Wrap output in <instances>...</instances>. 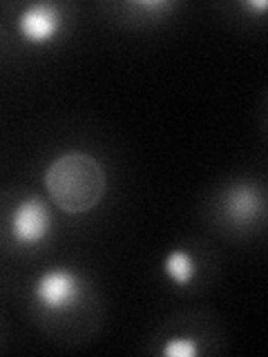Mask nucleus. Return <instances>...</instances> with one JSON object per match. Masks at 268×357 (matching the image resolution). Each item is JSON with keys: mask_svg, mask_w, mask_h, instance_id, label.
<instances>
[{"mask_svg": "<svg viewBox=\"0 0 268 357\" xmlns=\"http://www.w3.org/2000/svg\"><path fill=\"white\" fill-rule=\"evenodd\" d=\"M223 212L232 223H251L262 215V195L255 185H232L223 197Z\"/></svg>", "mask_w": 268, "mask_h": 357, "instance_id": "nucleus-5", "label": "nucleus"}, {"mask_svg": "<svg viewBox=\"0 0 268 357\" xmlns=\"http://www.w3.org/2000/svg\"><path fill=\"white\" fill-rule=\"evenodd\" d=\"M61 29L63 14L56 5H29L16 20L18 36L29 45H36V47L56 40Z\"/></svg>", "mask_w": 268, "mask_h": 357, "instance_id": "nucleus-4", "label": "nucleus"}, {"mask_svg": "<svg viewBox=\"0 0 268 357\" xmlns=\"http://www.w3.org/2000/svg\"><path fill=\"white\" fill-rule=\"evenodd\" d=\"M246 9H257V11H264L268 7L266 0H251V3H244Z\"/></svg>", "mask_w": 268, "mask_h": 357, "instance_id": "nucleus-8", "label": "nucleus"}, {"mask_svg": "<svg viewBox=\"0 0 268 357\" xmlns=\"http://www.w3.org/2000/svg\"><path fill=\"white\" fill-rule=\"evenodd\" d=\"M11 239L18 245H38L50 237L52 215L38 197H27L11 212L9 219Z\"/></svg>", "mask_w": 268, "mask_h": 357, "instance_id": "nucleus-3", "label": "nucleus"}, {"mask_svg": "<svg viewBox=\"0 0 268 357\" xmlns=\"http://www.w3.org/2000/svg\"><path fill=\"white\" fill-rule=\"evenodd\" d=\"M43 185L56 208L65 215L78 217L92 212L103 201L107 174L94 154L74 150L50 161Z\"/></svg>", "mask_w": 268, "mask_h": 357, "instance_id": "nucleus-1", "label": "nucleus"}, {"mask_svg": "<svg viewBox=\"0 0 268 357\" xmlns=\"http://www.w3.org/2000/svg\"><path fill=\"white\" fill-rule=\"evenodd\" d=\"M163 273L172 284L188 286L195 279V273H197L193 255L186 252L184 248L170 250L165 255V259H163Z\"/></svg>", "mask_w": 268, "mask_h": 357, "instance_id": "nucleus-6", "label": "nucleus"}, {"mask_svg": "<svg viewBox=\"0 0 268 357\" xmlns=\"http://www.w3.org/2000/svg\"><path fill=\"white\" fill-rule=\"evenodd\" d=\"M161 353L165 357H195L201 353V349L195 337H190V335H177V337H170L163 344Z\"/></svg>", "mask_w": 268, "mask_h": 357, "instance_id": "nucleus-7", "label": "nucleus"}, {"mask_svg": "<svg viewBox=\"0 0 268 357\" xmlns=\"http://www.w3.org/2000/svg\"><path fill=\"white\" fill-rule=\"evenodd\" d=\"M31 297L40 310L52 312V315H61V312L72 310L81 301L83 282L76 271L56 266L34 279Z\"/></svg>", "mask_w": 268, "mask_h": 357, "instance_id": "nucleus-2", "label": "nucleus"}]
</instances>
